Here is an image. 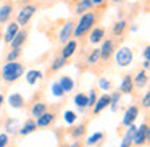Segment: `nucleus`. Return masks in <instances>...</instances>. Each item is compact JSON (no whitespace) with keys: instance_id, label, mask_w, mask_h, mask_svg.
Here are the masks:
<instances>
[{"instance_id":"obj_41","label":"nucleus","mask_w":150,"mask_h":147,"mask_svg":"<svg viewBox=\"0 0 150 147\" xmlns=\"http://www.w3.org/2000/svg\"><path fill=\"white\" fill-rule=\"evenodd\" d=\"M149 57H150V47H145V50H144V58H145V62H149Z\"/></svg>"},{"instance_id":"obj_5","label":"nucleus","mask_w":150,"mask_h":147,"mask_svg":"<svg viewBox=\"0 0 150 147\" xmlns=\"http://www.w3.org/2000/svg\"><path fill=\"white\" fill-rule=\"evenodd\" d=\"M147 137H149V126H147V124H142V126H139L136 129V134H134V137H132V144L142 146L147 141Z\"/></svg>"},{"instance_id":"obj_39","label":"nucleus","mask_w":150,"mask_h":147,"mask_svg":"<svg viewBox=\"0 0 150 147\" xmlns=\"http://www.w3.org/2000/svg\"><path fill=\"white\" fill-rule=\"evenodd\" d=\"M150 94H145V95H144V102H142V104H144V107H145V108H149V105H150Z\"/></svg>"},{"instance_id":"obj_25","label":"nucleus","mask_w":150,"mask_h":147,"mask_svg":"<svg viewBox=\"0 0 150 147\" xmlns=\"http://www.w3.org/2000/svg\"><path fill=\"white\" fill-rule=\"evenodd\" d=\"M145 82H147V75H145V73H144V71L137 73V76H136V86H137V87L145 86Z\"/></svg>"},{"instance_id":"obj_36","label":"nucleus","mask_w":150,"mask_h":147,"mask_svg":"<svg viewBox=\"0 0 150 147\" xmlns=\"http://www.w3.org/2000/svg\"><path fill=\"white\" fill-rule=\"evenodd\" d=\"M18 55H20V52H18V50H11V52L7 55V60H8V63H10V62H15V60L18 58Z\"/></svg>"},{"instance_id":"obj_13","label":"nucleus","mask_w":150,"mask_h":147,"mask_svg":"<svg viewBox=\"0 0 150 147\" xmlns=\"http://www.w3.org/2000/svg\"><path fill=\"white\" fill-rule=\"evenodd\" d=\"M111 52H113V42H111V40H105L102 49H100V58L107 60L108 57L111 55Z\"/></svg>"},{"instance_id":"obj_20","label":"nucleus","mask_w":150,"mask_h":147,"mask_svg":"<svg viewBox=\"0 0 150 147\" xmlns=\"http://www.w3.org/2000/svg\"><path fill=\"white\" fill-rule=\"evenodd\" d=\"M11 5H4V7L0 8V23H5V21L10 18V15H11Z\"/></svg>"},{"instance_id":"obj_9","label":"nucleus","mask_w":150,"mask_h":147,"mask_svg":"<svg viewBox=\"0 0 150 147\" xmlns=\"http://www.w3.org/2000/svg\"><path fill=\"white\" fill-rule=\"evenodd\" d=\"M28 37V33L26 31H18V34L13 37V40H11V47H13V50H20V47L24 44V40H26Z\"/></svg>"},{"instance_id":"obj_38","label":"nucleus","mask_w":150,"mask_h":147,"mask_svg":"<svg viewBox=\"0 0 150 147\" xmlns=\"http://www.w3.org/2000/svg\"><path fill=\"white\" fill-rule=\"evenodd\" d=\"M8 142V136L7 134H0V147H5Z\"/></svg>"},{"instance_id":"obj_17","label":"nucleus","mask_w":150,"mask_h":147,"mask_svg":"<svg viewBox=\"0 0 150 147\" xmlns=\"http://www.w3.org/2000/svg\"><path fill=\"white\" fill-rule=\"evenodd\" d=\"M36 129H37V126H36V121H33V120H28L26 123H24V126L20 129V133L23 134V136H28V134L34 133Z\"/></svg>"},{"instance_id":"obj_32","label":"nucleus","mask_w":150,"mask_h":147,"mask_svg":"<svg viewBox=\"0 0 150 147\" xmlns=\"http://www.w3.org/2000/svg\"><path fill=\"white\" fill-rule=\"evenodd\" d=\"M84 131H86L84 124H79L78 128H74V129L71 131V134H73L74 137H79V136H82V134H84Z\"/></svg>"},{"instance_id":"obj_26","label":"nucleus","mask_w":150,"mask_h":147,"mask_svg":"<svg viewBox=\"0 0 150 147\" xmlns=\"http://www.w3.org/2000/svg\"><path fill=\"white\" fill-rule=\"evenodd\" d=\"M118 102H120V94H118V92H113V94L110 95L111 111H116V108H118Z\"/></svg>"},{"instance_id":"obj_37","label":"nucleus","mask_w":150,"mask_h":147,"mask_svg":"<svg viewBox=\"0 0 150 147\" xmlns=\"http://www.w3.org/2000/svg\"><path fill=\"white\" fill-rule=\"evenodd\" d=\"M15 126H16V121L10 120L7 123V131H8V133H15V131H16V128H15Z\"/></svg>"},{"instance_id":"obj_40","label":"nucleus","mask_w":150,"mask_h":147,"mask_svg":"<svg viewBox=\"0 0 150 147\" xmlns=\"http://www.w3.org/2000/svg\"><path fill=\"white\" fill-rule=\"evenodd\" d=\"M131 144H132V141H129V139H126V137H124L123 142H121V147H131Z\"/></svg>"},{"instance_id":"obj_29","label":"nucleus","mask_w":150,"mask_h":147,"mask_svg":"<svg viewBox=\"0 0 150 147\" xmlns=\"http://www.w3.org/2000/svg\"><path fill=\"white\" fill-rule=\"evenodd\" d=\"M52 94L55 95V97H62V95L65 94V92H63V89L60 87L58 82H53V84H52Z\"/></svg>"},{"instance_id":"obj_19","label":"nucleus","mask_w":150,"mask_h":147,"mask_svg":"<svg viewBox=\"0 0 150 147\" xmlns=\"http://www.w3.org/2000/svg\"><path fill=\"white\" fill-rule=\"evenodd\" d=\"M103 34H105V31L102 29V28H95V29L92 31V34H91V42L92 44H98L102 39H103Z\"/></svg>"},{"instance_id":"obj_42","label":"nucleus","mask_w":150,"mask_h":147,"mask_svg":"<svg viewBox=\"0 0 150 147\" xmlns=\"http://www.w3.org/2000/svg\"><path fill=\"white\" fill-rule=\"evenodd\" d=\"M103 0H92V5H100Z\"/></svg>"},{"instance_id":"obj_44","label":"nucleus","mask_w":150,"mask_h":147,"mask_svg":"<svg viewBox=\"0 0 150 147\" xmlns=\"http://www.w3.org/2000/svg\"><path fill=\"white\" fill-rule=\"evenodd\" d=\"M71 147H79V144H78V142H74V144H73Z\"/></svg>"},{"instance_id":"obj_28","label":"nucleus","mask_w":150,"mask_h":147,"mask_svg":"<svg viewBox=\"0 0 150 147\" xmlns=\"http://www.w3.org/2000/svg\"><path fill=\"white\" fill-rule=\"evenodd\" d=\"M98 58H100V49H94L89 55V63H97Z\"/></svg>"},{"instance_id":"obj_34","label":"nucleus","mask_w":150,"mask_h":147,"mask_svg":"<svg viewBox=\"0 0 150 147\" xmlns=\"http://www.w3.org/2000/svg\"><path fill=\"white\" fill-rule=\"evenodd\" d=\"M97 100V95H95V91H91V94L87 95V107H92Z\"/></svg>"},{"instance_id":"obj_8","label":"nucleus","mask_w":150,"mask_h":147,"mask_svg":"<svg viewBox=\"0 0 150 147\" xmlns=\"http://www.w3.org/2000/svg\"><path fill=\"white\" fill-rule=\"evenodd\" d=\"M53 113H49V111H44L40 116H37V120H36V126L37 128H44V126H49L50 123L53 121Z\"/></svg>"},{"instance_id":"obj_14","label":"nucleus","mask_w":150,"mask_h":147,"mask_svg":"<svg viewBox=\"0 0 150 147\" xmlns=\"http://www.w3.org/2000/svg\"><path fill=\"white\" fill-rule=\"evenodd\" d=\"M40 78H42V73L37 71V70H31V71L26 73V81H28V84H31V86L36 84Z\"/></svg>"},{"instance_id":"obj_4","label":"nucleus","mask_w":150,"mask_h":147,"mask_svg":"<svg viewBox=\"0 0 150 147\" xmlns=\"http://www.w3.org/2000/svg\"><path fill=\"white\" fill-rule=\"evenodd\" d=\"M36 13V7L34 5H28V7L21 8V11L18 13V26H26L28 21L33 18V15Z\"/></svg>"},{"instance_id":"obj_6","label":"nucleus","mask_w":150,"mask_h":147,"mask_svg":"<svg viewBox=\"0 0 150 147\" xmlns=\"http://www.w3.org/2000/svg\"><path fill=\"white\" fill-rule=\"evenodd\" d=\"M137 115H139V108L137 107H129L126 110V113H124V118H123V124L124 126H131V124L134 123V120L137 118Z\"/></svg>"},{"instance_id":"obj_31","label":"nucleus","mask_w":150,"mask_h":147,"mask_svg":"<svg viewBox=\"0 0 150 147\" xmlns=\"http://www.w3.org/2000/svg\"><path fill=\"white\" fill-rule=\"evenodd\" d=\"M62 66H65V58H63V57H58V58L52 63V70H60Z\"/></svg>"},{"instance_id":"obj_21","label":"nucleus","mask_w":150,"mask_h":147,"mask_svg":"<svg viewBox=\"0 0 150 147\" xmlns=\"http://www.w3.org/2000/svg\"><path fill=\"white\" fill-rule=\"evenodd\" d=\"M45 104H40V102H37V104H34L33 105V108H31V113L34 115V116H40V115L44 113V111H45Z\"/></svg>"},{"instance_id":"obj_23","label":"nucleus","mask_w":150,"mask_h":147,"mask_svg":"<svg viewBox=\"0 0 150 147\" xmlns=\"http://www.w3.org/2000/svg\"><path fill=\"white\" fill-rule=\"evenodd\" d=\"M74 104L78 105L79 108L87 107V95H86V94H78V95L74 97Z\"/></svg>"},{"instance_id":"obj_15","label":"nucleus","mask_w":150,"mask_h":147,"mask_svg":"<svg viewBox=\"0 0 150 147\" xmlns=\"http://www.w3.org/2000/svg\"><path fill=\"white\" fill-rule=\"evenodd\" d=\"M60 87L63 89V92H69L73 87H74V82H73V79L69 78V76H63L62 79L58 81Z\"/></svg>"},{"instance_id":"obj_2","label":"nucleus","mask_w":150,"mask_h":147,"mask_svg":"<svg viewBox=\"0 0 150 147\" xmlns=\"http://www.w3.org/2000/svg\"><path fill=\"white\" fill-rule=\"evenodd\" d=\"M94 21H95V16H94L92 13H86V15H82L81 20H79V23H78V26H76V29H74V36H76V37L84 36V34L92 28Z\"/></svg>"},{"instance_id":"obj_30","label":"nucleus","mask_w":150,"mask_h":147,"mask_svg":"<svg viewBox=\"0 0 150 147\" xmlns=\"http://www.w3.org/2000/svg\"><path fill=\"white\" fill-rule=\"evenodd\" d=\"M124 28H126V21H118V23L113 26V33L115 34H121L124 31Z\"/></svg>"},{"instance_id":"obj_43","label":"nucleus","mask_w":150,"mask_h":147,"mask_svg":"<svg viewBox=\"0 0 150 147\" xmlns=\"http://www.w3.org/2000/svg\"><path fill=\"white\" fill-rule=\"evenodd\" d=\"M2 105H4V95L0 94V108H2Z\"/></svg>"},{"instance_id":"obj_7","label":"nucleus","mask_w":150,"mask_h":147,"mask_svg":"<svg viewBox=\"0 0 150 147\" xmlns=\"http://www.w3.org/2000/svg\"><path fill=\"white\" fill-rule=\"evenodd\" d=\"M108 105H110V95H102L100 99H97L94 104V113L98 115L103 108H107Z\"/></svg>"},{"instance_id":"obj_12","label":"nucleus","mask_w":150,"mask_h":147,"mask_svg":"<svg viewBox=\"0 0 150 147\" xmlns=\"http://www.w3.org/2000/svg\"><path fill=\"white\" fill-rule=\"evenodd\" d=\"M71 33H73V23L68 21V23L62 28V31H60V40H62V42H66V40L71 37Z\"/></svg>"},{"instance_id":"obj_27","label":"nucleus","mask_w":150,"mask_h":147,"mask_svg":"<svg viewBox=\"0 0 150 147\" xmlns=\"http://www.w3.org/2000/svg\"><path fill=\"white\" fill-rule=\"evenodd\" d=\"M76 118H78V115H76L74 111H71V110H68V111L65 113V121H66L68 124H73V123L76 121Z\"/></svg>"},{"instance_id":"obj_11","label":"nucleus","mask_w":150,"mask_h":147,"mask_svg":"<svg viewBox=\"0 0 150 147\" xmlns=\"http://www.w3.org/2000/svg\"><path fill=\"white\" fill-rule=\"evenodd\" d=\"M18 31H20V26H18L16 23H11V24H8V28H7V33H5V42H11L13 40V37L18 34Z\"/></svg>"},{"instance_id":"obj_18","label":"nucleus","mask_w":150,"mask_h":147,"mask_svg":"<svg viewBox=\"0 0 150 147\" xmlns=\"http://www.w3.org/2000/svg\"><path fill=\"white\" fill-rule=\"evenodd\" d=\"M120 89H121L123 94H129V92H132V79H131V76H124V79L121 81Z\"/></svg>"},{"instance_id":"obj_16","label":"nucleus","mask_w":150,"mask_h":147,"mask_svg":"<svg viewBox=\"0 0 150 147\" xmlns=\"http://www.w3.org/2000/svg\"><path fill=\"white\" fill-rule=\"evenodd\" d=\"M76 47H78V44H76V40H69V42L65 45V49H63V53H62V57H63L65 60L68 58V57H71L73 53H74Z\"/></svg>"},{"instance_id":"obj_10","label":"nucleus","mask_w":150,"mask_h":147,"mask_svg":"<svg viewBox=\"0 0 150 147\" xmlns=\"http://www.w3.org/2000/svg\"><path fill=\"white\" fill-rule=\"evenodd\" d=\"M8 104H10L11 108H21L24 105V99L21 94H11L8 97Z\"/></svg>"},{"instance_id":"obj_3","label":"nucleus","mask_w":150,"mask_h":147,"mask_svg":"<svg viewBox=\"0 0 150 147\" xmlns=\"http://www.w3.org/2000/svg\"><path fill=\"white\" fill-rule=\"evenodd\" d=\"M115 58H116V63L120 66H127L131 62H132V50H131L129 47H121V49L116 52Z\"/></svg>"},{"instance_id":"obj_35","label":"nucleus","mask_w":150,"mask_h":147,"mask_svg":"<svg viewBox=\"0 0 150 147\" xmlns=\"http://www.w3.org/2000/svg\"><path fill=\"white\" fill-rule=\"evenodd\" d=\"M98 86H100V89H103V91H108V89H110V81L102 78V79H98Z\"/></svg>"},{"instance_id":"obj_22","label":"nucleus","mask_w":150,"mask_h":147,"mask_svg":"<svg viewBox=\"0 0 150 147\" xmlns=\"http://www.w3.org/2000/svg\"><path fill=\"white\" fill-rule=\"evenodd\" d=\"M91 7H92V0H81V2L76 5V11H78V13H82V11L89 10Z\"/></svg>"},{"instance_id":"obj_33","label":"nucleus","mask_w":150,"mask_h":147,"mask_svg":"<svg viewBox=\"0 0 150 147\" xmlns=\"http://www.w3.org/2000/svg\"><path fill=\"white\" fill-rule=\"evenodd\" d=\"M136 129L137 128L134 126V124H131V126H127V131H126V139H129V141H132V137H134V134H136Z\"/></svg>"},{"instance_id":"obj_1","label":"nucleus","mask_w":150,"mask_h":147,"mask_svg":"<svg viewBox=\"0 0 150 147\" xmlns=\"http://www.w3.org/2000/svg\"><path fill=\"white\" fill-rule=\"evenodd\" d=\"M23 66L20 65V63L16 62H10L7 63V65L4 66V70H2V78H4V81L7 82H13V81H18V79L23 76Z\"/></svg>"},{"instance_id":"obj_45","label":"nucleus","mask_w":150,"mask_h":147,"mask_svg":"<svg viewBox=\"0 0 150 147\" xmlns=\"http://www.w3.org/2000/svg\"><path fill=\"white\" fill-rule=\"evenodd\" d=\"M115 2H120V0H115Z\"/></svg>"},{"instance_id":"obj_24","label":"nucleus","mask_w":150,"mask_h":147,"mask_svg":"<svg viewBox=\"0 0 150 147\" xmlns=\"http://www.w3.org/2000/svg\"><path fill=\"white\" fill-rule=\"evenodd\" d=\"M100 139H103V134H102V133H95V134H92V136H89V137H87V146H95V144H97Z\"/></svg>"}]
</instances>
